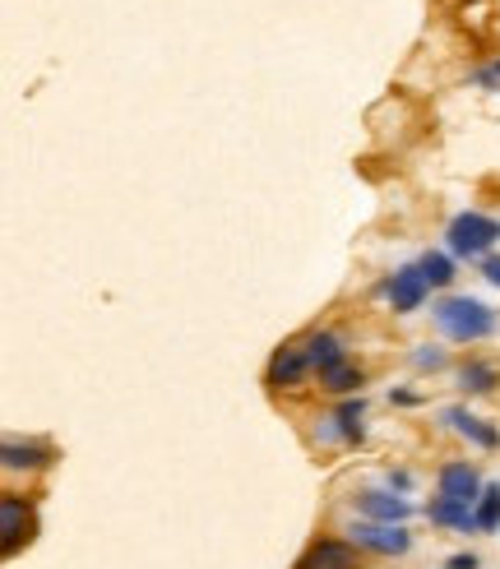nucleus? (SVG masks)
<instances>
[{"mask_svg": "<svg viewBox=\"0 0 500 569\" xmlns=\"http://www.w3.org/2000/svg\"><path fill=\"white\" fill-rule=\"evenodd\" d=\"M431 320L450 343H482L496 333V310L477 297H441L431 306Z\"/></svg>", "mask_w": 500, "mask_h": 569, "instance_id": "nucleus-1", "label": "nucleus"}, {"mask_svg": "<svg viewBox=\"0 0 500 569\" xmlns=\"http://www.w3.org/2000/svg\"><path fill=\"white\" fill-rule=\"evenodd\" d=\"M445 241H450V255H454V260H477V264H482V260L491 255V246L500 241V218L468 208V214H458V218L450 223Z\"/></svg>", "mask_w": 500, "mask_h": 569, "instance_id": "nucleus-2", "label": "nucleus"}, {"mask_svg": "<svg viewBox=\"0 0 500 569\" xmlns=\"http://www.w3.org/2000/svg\"><path fill=\"white\" fill-rule=\"evenodd\" d=\"M348 542L357 546V551H371V556H408L412 551V533H408V523H375V519H357L348 528Z\"/></svg>", "mask_w": 500, "mask_h": 569, "instance_id": "nucleus-3", "label": "nucleus"}, {"mask_svg": "<svg viewBox=\"0 0 500 569\" xmlns=\"http://www.w3.org/2000/svg\"><path fill=\"white\" fill-rule=\"evenodd\" d=\"M310 371H316V366H310V356H306V343H302V339H297V343H283V348H274V356H269L264 385L274 389V394H283V389H302Z\"/></svg>", "mask_w": 500, "mask_h": 569, "instance_id": "nucleus-4", "label": "nucleus"}, {"mask_svg": "<svg viewBox=\"0 0 500 569\" xmlns=\"http://www.w3.org/2000/svg\"><path fill=\"white\" fill-rule=\"evenodd\" d=\"M33 528H37L33 504L24 496H14V491L0 496V551H5V560L19 556V546L33 537Z\"/></svg>", "mask_w": 500, "mask_h": 569, "instance_id": "nucleus-5", "label": "nucleus"}, {"mask_svg": "<svg viewBox=\"0 0 500 569\" xmlns=\"http://www.w3.org/2000/svg\"><path fill=\"white\" fill-rule=\"evenodd\" d=\"M375 292H380V297L389 301L394 315H412V310H422V301H427L431 287H427V278H422V269H417V264H404V269H394Z\"/></svg>", "mask_w": 500, "mask_h": 569, "instance_id": "nucleus-6", "label": "nucleus"}, {"mask_svg": "<svg viewBox=\"0 0 500 569\" xmlns=\"http://www.w3.org/2000/svg\"><path fill=\"white\" fill-rule=\"evenodd\" d=\"M292 569H362V551L348 537H316Z\"/></svg>", "mask_w": 500, "mask_h": 569, "instance_id": "nucleus-7", "label": "nucleus"}, {"mask_svg": "<svg viewBox=\"0 0 500 569\" xmlns=\"http://www.w3.org/2000/svg\"><path fill=\"white\" fill-rule=\"evenodd\" d=\"M352 504H357V519H375V523H408L412 519V500L399 496V491H389V487L357 491Z\"/></svg>", "mask_w": 500, "mask_h": 569, "instance_id": "nucleus-8", "label": "nucleus"}, {"mask_svg": "<svg viewBox=\"0 0 500 569\" xmlns=\"http://www.w3.org/2000/svg\"><path fill=\"white\" fill-rule=\"evenodd\" d=\"M362 417H366V403H362V394H352L343 408H333L329 417H320L325 426H320L316 435H320V440H339V445H362V440H366Z\"/></svg>", "mask_w": 500, "mask_h": 569, "instance_id": "nucleus-9", "label": "nucleus"}, {"mask_svg": "<svg viewBox=\"0 0 500 569\" xmlns=\"http://www.w3.org/2000/svg\"><path fill=\"white\" fill-rule=\"evenodd\" d=\"M435 487H441V496H450V500L477 504V496H482V487H487V481L477 477V468H473V463L454 458V463H445V468H441V477H435Z\"/></svg>", "mask_w": 500, "mask_h": 569, "instance_id": "nucleus-10", "label": "nucleus"}, {"mask_svg": "<svg viewBox=\"0 0 500 569\" xmlns=\"http://www.w3.org/2000/svg\"><path fill=\"white\" fill-rule=\"evenodd\" d=\"M0 458H5L10 473H37V468H47V463H56V449L42 445V440H19V435H10L5 445H0Z\"/></svg>", "mask_w": 500, "mask_h": 569, "instance_id": "nucleus-11", "label": "nucleus"}, {"mask_svg": "<svg viewBox=\"0 0 500 569\" xmlns=\"http://www.w3.org/2000/svg\"><path fill=\"white\" fill-rule=\"evenodd\" d=\"M441 417H445V426H450L454 435H464V440H468V445H477V449H500V431L491 426V421L473 417L468 408H445Z\"/></svg>", "mask_w": 500, "mask_h": 569, "instance_id": "nucleus-12", "label": "nucleus"}, {"mask_svg": "<svg viewBox=\"0 0 500 569\" xmlns=\"http://www.w3.org/2000/svg\"><path fill=\"white\" fill-rule=\"evenodd\" d=\"M302 343H306V356H310V366H316V371H329V366L348 362L343 333H333V329H310Z\"/></svg>", "mask_w": 500, "mask_h": 569, "instance_id": "nucleus-13", "label": "nucleus"}, {"mask_svg": "<svg viewBox=\"0 0 500 569\" xmlns=\"http://www.w3.org/2000/svg\"><path fill=\"white\" fill-rule=\"evenodd\" d=\"M427 514L435 528H454V533H477V523H473V504L464 500H450V496H435L427 504Z\"/></svg>", "mask_w": 500, "mask_h": 569, "instance_id": "nucleus-14", "label": "nucleus"}, {"mask_svg": "<svg viewBox=\"0 0 500 569\" xmlns=\"http://www.w3.org/2000/svg\"><path fill=\"white\" fill-rule=\"evenodd\" d=\"M362 385H366V371H362V366H352V362H339V366L320 371V389L333 394V398H352Z\"/></svg>", "mask_w": 500, "mask_h": 569, "instance_id": "nucleus-15", "label": "nucleus"}, {"mask_svg": "<svg viewBox=\"0 0 500 569\" xmlns=\"http://www.w3.org/2000/svg\"><path fill=\"white\" fill-rule=\"evenodd\" d=\"M500 385V371L491 362H482V356H468L464 366H458V389L464 394H491Z\"/></svg>", "mask_w": 500, "mask_h": 569, "instance_id": "nucleus-16", "label": "nucleus"}, {"mask_svg": "<svg viewBox=\"0 0 500 569\" xmlns=\"http://www.w3.org/2000/svg\"><path fill=\"white\" fill-rule=\"evenodd\" d=\"M473 523H477V533L500 528V481H487L482 487V496H477V504H473Z\"/></svg>", "mask_w": 500, "mask_h": 569, "instance_id": "nucleus-17", "label": "nucleus"}, {"mask_svg": "<svg viewBox=\"0 0 500 569\" xmlns=\"http://www.w3.org/2000/svg\"><path fill=\"white\" fill-rule=\"evenodd\" d=\"M417 269H422L427 287H450L454 283V255H445V250H427V255L417 260Z\"/></svg>", "mask_w": 500, "mask_h": 569, "instance_id": "nucleus-18", "label": "nucleus"}, {"mask_svg": "<svg viewBox=\"0 0 500 569\" xmlns=\"http://www.w3.org/2000/svg\"><path fill=\"white\" fill-rule=\"evenodd\" d=\"M473 83H477V89H487V93H496V89H500V56L487 60V66L473 75Z\"/></svg>", "mask_w": 500, "mask_h": 569, "instance_id": "nucleus-19", "label": "nucleus"}, {"mask_svg": "<svg viewBox=\"0 0 500 569\" xmlns=\"http://www.w3.org/2000/svg\"><path fill=\"white\" fill-rule=\"evenodd\" d=\"M412 362L422 366V371H441V366H445V352H441V348H417Z\"/></svg>", "mask_w": 500, "mask_h": 569, "instance_id": "nucleus-20", "label": "nucleus"}, {"mask_svg": "<svg viewBox=\"0 0 500 569\" xmlns=\"http://www.w3.org/2000/svg\"><path fill=\"white\" fill-rule=\"evenodd\" d=\"M385 481H389V491H399V496H408V491H412V473H408V468H389V477H385Z\"/></svg>", "mask_w": 500, "mask_h": 569, "instance_id": "nucleus-21", "label": "nucleus"}, {"mask_svg": "<svg viewBox=\"0 0 500 569\" xmlns=\"http://www.w3.org/2000/svg\"><path fill=\"white\" fill-rule=\"evenodd\" d=\"M482 278H487L491 287H500V255H487V260H482Z\"/></svg>", "mask_w": 500, "mask_h": 569, "instance_id": "nucleus-22", "label": "nucleus"}, {"mask_svg": "<svg viewBox=\"0 0 500 569\" xmlns=\"http://www.w3.org/2000/svg\"><path fill=\"white\" fill-rule=\"evenodd\" d=\"M445 569H477V556L473 551H458V556L445 560Z\"/></svg>", "mask_w": 500, "mask_h": 569, "instance_id": "nucleus-23", "label": "nucleus"}, {"mask_svg": "<svg viewBox=\"0 0 500 569\" xmlns=\"http://www.w3.org/2000/svg\"><path fill=\"white\" fill-rule=\"evenodd\" d=\"M389 398H394V403H399V408H412V403H417V394H412V389H394Z\"/></svg>", "mask_w": 500, "mask_h": 569, "instance_id": "nucleus-24", "label": "nucleus"}]
</instances>
